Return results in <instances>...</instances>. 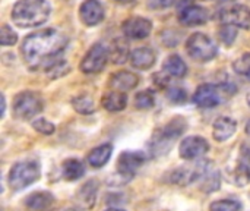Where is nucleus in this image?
<instances>
[{"label": "nucleus", "instance_id": "obj_1", "mask_svg": "<svg viewBox=\"0 0 250 211\" xmlns=\"http://www.w3.org/2000/svg\"><path fill=\"white\" fill-rule=\"evenodd\" d=\"M67 37L57 29H41L29 34L21 47L23 60L31 69L51 70L60 62L54 60L64 50Z\"/></svg>", "mask_w": 250, "mask_h": 211}, {"label": "nucleus", "instance_id": "obj_39", "mask_svg": "<svg viewBox=\"0 0 250 211\" xmlns=\"http://www.w3.org/2000/svg\"><path fill=\"white\" fill-rule=\"evenodd\" d=\"M56 211H81L79 209H75V207H63V209H59Z\"/></svg>", "mask_w": 250, "mask_h": 211}, {"label": "nucleus", "instance_id": "obj_37", "mask_svg": "<svg viewBox=\"0 0 250 211\" xmlns=\"http://www.w3.org/2000/svg\"><path fill=\"white\" fill-rule=\"evenodd\" d=\"M239 163H242V164L250 167V144H243V145L240 147Z\"/></svg>", "mask_w": 250, "mask_h": 211}, {"label": "nucleus", "instance_id": "obj_27", "mask_svg": "<svg viewBox=\"0 0 250 211\" xmlns=\"http://www.w3.org/2000/svg\"><path fill=\"white\" fill-rule=\"evenodd\" d=\"M155 104V95L151 90H144L135 95V107L139 110L152 109Z\"/></svg>", "mask_w": 250, "mask_h": 211}, {"label": "nucleus", "instance_id": "obj_17", "mask_svg": "<svg viewBox=\"0 0 250 211\" xmlns=\"http://www.w3.org/2000/svg\"><path fill=\"white\" fill-rule=\"evenodd\" d=\"M54 203V197L48 191H37L29 194L23 200L25 209L29 211H47L51 209Z\"/></svg>", "mask_w": 250, "mask_h": 211}, {"label": "nucleus", "instance_id": "obj_22", "mask_svg": "<svg viewBox=\"0 0 250 211\" xmlns=\"http://www.w3.org/2000/svg\"><path fill=\"white\" fill-rule=\"evenodd\" d=\"M111 154H113V145L111 144H103V145H98V147L92 148L89 151L86 160L92 167L100 169L105 163H108V160L111 159Z\"/></svg>", "mask_w": 250, "mask_h": 211}, {"label": "nucleus", "instance_id": "obj_42", "mask_svg": "<svg viewBox=\"0 0 250 211\" xmlns=\"http://www.w3.org/2000/svg\"><path fill=\"white\" fill-rule=\"evenodd\" d=\"M217 1H220V3H229V1H234V0H217Z\"/></svg>", "mask_w": 250, "mask_h": 211}, {"label": "nucleus", "instance_id": "obj_40", "mask_svg": "<svg viewBox=\"0 0 250 211\" xmlns=\"http://www.w3.org/2000/svg\"><path fill=\"white\" fill-rule=\"evenodd\" d=\"M245 131H246V134L250 135V119L248 120V123H246V128H245Z\"/></svg>", "mask_w": 250, "mask_h": 211}, {"label": "nucleus", "instance_id": "obj_43", "mask_svg": "<svg viewBox=\"0 0 250 211\" xmlns=\"http://www.w3.org/2000/svg\"><path fill=\"white\" fill-rule=\"evenodd\" d=\"M105 211H125V210H120V209H107Z\"/></svg>", "mask_w": 250, "mask_h": 211}, {"label": "nucleus", "instance_id": "obj_5", "mask_svg": "<svg viewBox=\"0 0 250 211\" xmlns=\"http://www.w3.org/2000/svg\"><path fill=\"white\" fill-rule=\"evenodd\" d=\"M44 109V101L38 93L23 91L16 94L13 100V116L19 120H29L40 115Z\"/></svg>", "mask_w": 250, "mask_h": 211}, {"label": "nucleus", "instance_id": "obj_34", "mask_svg": "<svg viewBox=\"0 0 250 211\" xmlns=\"http://www.w3.org/2000/svg\"><path fill=\"white\" fill-rule=\"evenodd\" d=\"M220 184H221V178H220V173L218 172H214L212 175H205V182L202 185V191L205 192H214L220 188Z\"/></svg>", "mask_w": 250, "mask_h": 211}, {"label": "nucleus", "instance_id": "obj_18", "mask_svg": "<svg viewBox=\"0 0 250 211\" xmlns=\"http://www.w3.org/2000/svg\"><path fill=\"white\" fill-rule=\"evenodd\" d=\"M98 189H100V182L97 179L86 181L79 188V191L76 192V200L79 201L81 207H83V209H92L95 206V201H97Z\"/></svg>", "mask_w": 250, "mask_h": 211}, {"label": "nucleus", "instance_id": "obj_8", "mask_svg": "<svg viewBox=\"0 0 250 211\" xmlns=\"http://www.w3.org/2000/svg\"><path fill=\"white\" fill-rule=\"evenodd\" d=\"M108 59H110L108 47L104 43H95L82 59L79 68L83 73H98L104 69Z\"/></svg>", "mask_w": 250, "mask_h": 211}, {"label": "nucleus", "instance_id": "obj_15", "mask_svg": "<svg viewBox=\"0 0 250 211\" xmlns=\"http://www.w3.org/2000/svg\"><path fill=\"white\" fill-rule=\"evenodd\" d=\"M208 19V10L198 4H188L180 9L179 21L186 26H196L204 25Z\"/></svg>", "mask_w": 250, "mask_h": 211}, {"label": "nucleus", "instance_id": "obj_14", "mask_svg": "<svg viewBox=\"0 0 250 211\" xmlns=\"http://www.w3.org/2000/svg\"><path fill=\"white\" fill-rule=\"evenodd\" d=\"M79 16L86 26H95L104 19V7L98 0H85L81 4Z\"/></svg>", "mask_w": 250, "mask_h": 211}, {"label": "nucleus", "instance_id": "obj_36", "mask_svg": "<svg viewBox=\"0 0 250 211\" xmlns=\"http://www.w3.org/2000/svg\"><path fill=\"white\" fill-rule=\"evenodd\" d=\"M148 7L151 9H167L174 4L176 0H146Z\"/></svg>", "mask_w": 250, "mask_h": 211}, {"label": "nucleus", "instance_id": "obj_11", "mask_svg": "<svg viewBox=\"0 0 250 211\" xmlns=\"http://www.w3.org/2000/svg\"><path fill=\"white\" fill-rule=\"evenodd\" d=\"M146 157L141 151H123L117 159V173L122 178L130 179L136 170L145 163Z\"/></svg>", "mask_w": 250, "mask_h": 211}, {"label": "nucleus", "instance_id": "obj_7", "mask_svg": "<svg viewBox=\"0 0 250 211\" xmlns=\"http://www.w3.org/2000/svg\"><path fill=\"white\" fill-rule=\"evenodd\" d=\"M209 169V162L208 160H199L182 167H177L168 173V182L176 184L179 187H186L190 185L201 178H204L208 173Z\"/></svg>", "mask_w": 250, "mask_h": 211}, {"label": "nucleus", "instance_id": "obj_29", "mask_svg": "<svg viewBox=\"0 0 250 211\" xmlns=\"http://www.w3.org/2000/svg\"><path fill=\"white\" fill-rule=\"evenodd\" d=\"M209 211H242V203L237 200H218L211 203Z\"/></svg>", "mask_w": 250, "mask_h": 211}, {"label": "nucleus", "instance_id": "obj_10", "mask_svg": "<svg viewBox=\"0 0 250 211\" xmlns=\"http://www.w3.org/2000/svg\"><path fill=\"white\" fill-rule=\"evenodd\" d=\"M221 93H223V90L220 85L202 84L196 88V91L193 94V103L201 109H214L223 100Z\"/></svg>", "mask_w": 250, "mask_h": 211}, {"label": "nucleus", "instance_id": "obj_9", "mask_svg": "<svg viewBox=\"0 0 250 211\" xmlns=\"http://www.w3.org/2000/svg\"><path fill=\"white\" fill-rule=\"evenodd\" d=\"M209 151V144L204 137L192 135L185 138L179 145V154L183 160L192 162L196 159H201Z\"/></svg>", "mask_w": 250, "mask_h": 211}, {"label": "nucleus", "instance_id": "obj_16", "mask_svg": "<svg viewBox=\"0 0 250 211\" xmlns=\"http://www.w3.org/2000/svg\"><path fill=\"white\" fill-rule=\"evenodd\" d=\"M237 129V122L229 116H221L218 117L214 125H212V137L218 142H224L230 140Z\"/></svg>", "mask_w": 250, "mask_h": 211}, {"label": "nucleus", "instance_id": "obj_13", "mask_svg": "<svg viewBox=\"0 0 250 211\" xmlns=\"http://www.w3.org/2000/svg\"><path fill=\"white\" fill-rule=\"evenodd\" d=\"M220 18L224 23L234 25L236 28H250V9L243 4H236L230 9H226L220 13Z\"/></svg>", "mask_w": 250, "mask_h": 211}, {"label": "nucleus", "instance_id": "obj_2", "mask_svg": "<svg viewBox=\"0 0 250 211\" xmlns=\"http://www.w3.org/2000/svg\"><path fill=\"white\" fill-rule=\"evenodd\" d=\"M51 7L47 0H18L12 9V21L21 28H32L44 23Z\"/></svg>", "mask_w": 250, "mask_h": 211}, {"label": "nucleus", "instance_id": "obj_45", "mask_svg": "<svg viewBox=\"0 0 250 211\" xmlns=\"http://www.w3.org/2000/svg\"><path fill=\"white\" fill-rule=\"evenodd\" d=\"M246 78H248V79H249V81H250V72H249V73H248V75H246Z\"/></svg>", "mask_w": 250, "mask_h": 211}, {"label": "nucleus", "instance_id": "obj_28", "mask_svg": "<svg viewBox=\"0 0 250 211\" xmlns=\"http://www.w3.org/2000/svg\"><path fill=\"white\" fill-rule=\"evenodd\" d=\"M233 181H234V184H236L237 187H240V188H245L246 185H249L250 167H248V166H245V164H242V163L237 162L236 169H234V172H233Z\"/></svg>", "mask_w": 250, "mask_h": 211}, {"label": "nucleus", "instance_id": "obj_25", "mask_svg": "<svg viewBox=\"0 0 250 211\" xmlns=\"http://www.w3.org/2000/svg\"><path fill=\"white\" fill-rule=\"evenodd\" d=\"M110 59L114 65H123L127 62V59H130L129 47L125 40H122V38L114 40V43L110 48Z\"/></svg>", "mask_w": 250, "mask_h": 211}, {"label": "nucleus", "instance_id": "obj_23", "mask_svg": "<svg viewBox=\"0 0 250 211\" xmlns=\"http://www.w3.org/2000/svg\"><path fill=\"white\" fill-rule=\"evenodd\" d=\"M62 175L66 181L75 182L85 175V164L78 159H67L62 164Z\"/></svg>", "mask_w": 250, "mask_h": 211}, {"label": "nucleus", "instance_id": "obj_30", "mask_svg": "<svg viewBox=\"0 0 250 211\" xmlns=\"http://www.w3.org/2000/svg\"><path fill=\"white\" fill-rule=\"evenodd\" d=\"M167 98L173 104H185L188 101V91L182 87H171L167 90Z\"/></svg>", "mask_w": 250, "mask_h": 211}, {"label": "nucleus", "instance_id": "obj_33", "mask_svg": "<svg viewBox=\"0 0 250 211\" xmlns=\"http://www.w3.org/2000/svg\"><path fill=\"white\" fill-rule=\"evenodd\" d=\"M18 41V35L16 32L6 23L1 25V31H0V44L1 46H13Z\"/></svg>", "mask_w": 250, "mask_h": 211}, {"label": "nucleus", "instance_id": "obj_20", "mask_svg": "<svg viewBox=\"0 0 250 211\" xmlns=\"http://www.w3.org/2000/svg\"><path fill=\"white\" fill-rule=\"evenodd\" d=\"M130 63L133 68L141 70L149 69L155 63V53L148 47H139L130 53Z\"/></svg>", "mask_w": 250, "mask_h": 211}, {"label": "nucleus", "instance_id": "obj_44", "mask_svg": "<svg viewBox=\"0 0 250 211\" xmlns=\"http://www.w3.org/2000/svg\"><path fill=\"white\" fill-rule=\"evenodd\" d=\"M248 104L250 106V91H249V94H248Z\"/></svg>", "mask_w": 250, "mask_h": 211}, {"label": "nucleus", "instance_id": "obj_32", "mask_svg": "<svg viewBox=\"0 0 250 211\" xmlns=\"http://www.w3.org/2000/svg\"><path fill=\"white\" fill-rule=\"evenodd\" d=\"M32 128H34L37 132L42 134V135H53V134L56 132V126H54L51 122H48L47 119H44V117L35 119V120L32 122Z\"/></svg>", "mask_w": 250, "mask_h": 211}, {"label": "nucleus", "instance_id": "obj_21", "mask_svg": "<svg viewBox=\"0 0 250 211\" xmlns=\"http://www.w3.org/2000/svg\"><path fill=\"white\" fill-rule=\"evenodd\" d=\"M101 106L108 112H122L127 106V97L122 91H108L101 98Z\"/></svg>", "mask_w": 250, "mask_h": 211}, {"label": "nucleus", "instance_id": "obj_31", "mask_svg": "<svg viewBox=\"0 0 250 211\" xmlns=\"http://www.w3.org/2000/svg\"><path fill=\"white\" fill-rule=\"evenodd\" d=\"M236 37H237L236 26L230 25V23H223V26L220 28V38H221V41L226 46H231L234 43Z\"/></svg>", "mask_w": 250, "mask_h": 211}, {"label": "nucleus", "instance_id": "obj_3", "mask_svg": "<svg viewBox=\"0 0 250 211\" xmlns=\"http://www.w3.org/2000/svg\"><path fill=\"white\" fill-rule=\"evenodd\" d=\"M41 169L40 164L34 160H23L15 163L7 176V184L12 191H22L26 187L32 185L40 179Z\"/></svg>", "mask_w": 250, "mask_h": 211}, {"label": "nucleus", "instance_id": "obj_41", "mask_svg": "<svg viewBox=\"0 0 250 211\" xmlns=\"http://www.w3.org/2000/svg\"><path fill=\"white\" fill-rule=\"evenodd\" d=\"M117 3H132L133 0H116Z\"/></svg>", "mask_w": 250, "mask_h": 211}, {"label": "nucleus", "instance_id": "obj_19", "mask_svg": "<svg viewBox=\"0 0 250 211\" xmlns=\"http://www.w3.org/2000/svg\"><path fill=\"white\" fill-rule=\"evenodd\" d=\"M138 84H139V76L136 73L127 72V70H120L110 78V87L113 90L122 91V93L136 88Z\"/></svg>", "mask_w": 250, "mask_h": 211}, {"label": "nucleus", "instance_id": "obj_35", "mask_svg": "<svg viewBox=\"0 0 250 211\" xmlns=\"http://www.w3.org/2000/svg\"><path fill=\"white\" fill-rule=\"evenodd\" d=\"M233 68L236 70V73L239 75H248L250 72V53L243 54L242 57H239L234 63H233Z\"/></svg>", "mask_w": 250, "mask_h": 211}, {"label": "nucleus", "instance_id": "obj_4", "mask_svg": "<svg viewBox=\"0 0 250 211\" xmlns=\"http://www.w3.org/2000/svg\"><path fill=\"white\" fill-rule=\"evenodd\" d=\"M188 129V122L182 116L173 117L168 123L164 125L163 129L157 131L152 141L151 148L157 154H166V151L171 147L173 141L177 140Z\"/></svg>", "mask_w": 250, "mask_h": 211}, {"label": "nucleus", "instance_id": "obj_38", "mask_svg": "<svg viewBox=\"0 0 250 211\" xmlns=\"http://www.w3.org/2000/svg\"><path fill=\"white\" fill-rule=\"evenodd\" d=\"M4 112H6V98L1 94V116H4Z\"/></svg>", "mask_w": 250, "mask_h": 211}, {"label": "nucleus", "instance_id": "obj_6", "mask_svg": "<svg viewBox=\"0 0 250 211\" xmlns=\"http://www.w3.org/2000/svg\"><path fill=\"white\" fill-rule=\"evenodd\" d=\"M186 51L193 60L205 63L217 56V46L208 35L202 32H196L188 38Z\"/></svg>", "mask_w": 250, "mask_h": 211}, {"label": "nucleus", "instance_id": "obj_24", "mask_svg": "<svg viewBox=\"0 0 250 211\" xmlns=\"http://www.w3.org/2000/svg\"><path fill=\"white\" fill-rule=\"evenodd\" d=\"M163 70L171 76L176 78H183L188 73V66L183 62V59L177 54H171L167 57V60L163 65Z\"/></svg>", "mask_w": 250, "mask_h": 211}, {"label": "nucleus", "instance_id": "obj_26", "mask_svg": "<svg viewBox=\"0 0 250 211\" xmlns=\"http://www.w3.org/2000/svg\"><path fill=\"white\" fill-rule=\"evenodd\" d=\"M72 106L79 115H91L95 112L94 100L88 95H78L72 98Z\"/></svg>", "mask_w": 250, "mask_h": 211}, {"label": "nucleus", "instance_id": "obj_12", "mask_svg": "<svg viewBox=\"0 0 250 211\" xmlns=\"http://www.w3.org/2000/svg\"><path fill=\"white\" fill-rule=\"evenodd\" d=\"M122 31H123V34L127 38H132V40H144V38H146L151 34L152 23L146 18L133 16V18H129V19H126L123 22Z\"/></svg>", "mask_w": 250, "mask_h": 211}]
</instances>
